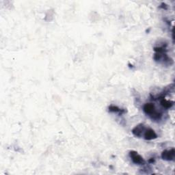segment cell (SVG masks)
I'll return each instance as SVG.
<instances>
[{"mask_svg":"<svg viewBox=\"0 0 175 175\" xmlns=\"http://www.w3.org/2000/svg\"><path fill=\"white\" fill-rule=\"evenodd\" d=\"M161 103H162V105L164 107H165V108H170L171 106H172V103H171L170 101H166L165 100V99H163V100H162V101H161Z\"/></svg>","mask_w":175,"mask_h":175,"instance_id":"5b68a950","label":"cell"},{"mask_svg":"<svg viewBox=\"0 0 175 175\" xmlns=\"http://www.w3.org/2000/svg\"><path fill=\"white\" fill-rule=\"evenodd\" d=\"M144 130L145 128L144 125H138L133 130V133H134L135 136H138V137H140V136H142L143 131H144Z\"/></svg>","mask_w":175,"mask_h":175,"instance_id":"3957f363","label":"cell"},{"mask_svg":"<svg viewBox=\"0 0 175 175\" xmlns=\"http://www.w3.org/2000/svg\"><path fill=\"white\" fill-rule=\"evenodd\" d=\"M144 138L146 140H153L154 138H157V135L155 131L152 129H148L146 131L144 134Z\"/></svg>","mask_w":175,"mask_h":175,"instance_id":"277c9868","label":"cell"},{"mask_svg":"<svg viewBox=\"0 0 175 175\" xmlns=\"http://www.w3.org/2000/svg\"><path fill=\"white\" fill-rule=\"evenodd\" d=\"M162 157L165 160H172L174 157V150H166L162 153Z\"/></svg>","mask_w":175,"mask_h":175,"instance_id":"7a4b0ae2","label":"cell"},{"mask_svg":"<svg viewBox=\"0 0 175 175\" xmlns=\"http://www.w3.org/2000/svg\"><path fill=\"white\" fill-rule=\"evenodd\" d=\"M130 156L132 159L133 162L136 164H142L144 163L143 158L140 155H139L136 152L132 151L130 153Z\"/></svg>","mask_w":175,"mask_h":175,"instance_id":"6da1fadb","label":"cell"}]
</instances>
